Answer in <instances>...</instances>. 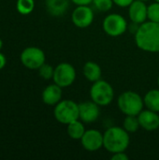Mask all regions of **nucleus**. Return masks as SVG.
<instances>
[{
	"label": "nucleus",
	"mask_w": 159,
	"mask_h": 160,
	"mask_svg": "<svg viewBox=\"0 0 159 160\" xmlns=\"http://www.w3.org/2000/svg\"><path fill=\"white\" fill-rule=\"evenodd\" d=\"M135 40L137 46L151 52H159V22H143L136 32Z\"/></svg>",
	"instance_id": "f257e3e1"
},
{
	"label": "nucleus",
	"mask_w": 159,
	"mask_h": 160,
	"mask_svg": "<svg viewBox=\"0 0 159 160\" xmlns=\"http://www.w3.org/2000/svg\"><path fill=\"white\" fill-rule=\"evenodd\" d=\"M129 145V136L126 129L112 127L106 130L103 135V146L111 153L125 152Z\"/></svg>",
	"instance_id": "f03ea898"
},
{
	"label": "nucleus",
	"mask_w": 159,
	"mask_h": 160,
	"mask_svg": "<svg viewBox=\"0 0 159 160\" xmlns=\"http://www.w3.org/2000/svg\"><path fill=\"white\" fill-rule=\"evenodd\" d=\"M118 107L126 115H139L143 108L141 96L133 91L124 92L118 98Z\"/></svg>",
	"instance_id": "7ed1b4c3"
},
{
	"label": "nucleus",
	"mask_w": 159,
	"mask_h": 160,
	"mask_svg": "<svg viewBox=\"0 0 159 160\" xmlns=\"http://www.w3.org/2000/svg\"><path fill=\"white\" fill-rule=\"evenodd\" d=\"M53 114L55 119L64 125L79 119V105L73 100H63L56 104Z\"/></svg>",
	"instance_id": "20e7f679"
},
{
	"label": "nucleus",
	"mask_w": 159,
	"mask_h": 160,
	"mask_svg": "<svg viewBox=\"0 0 159 160\" xmlns=\"http://www.w3.org/2000/svg\"><path fill=\"white\" fill-rule=\"evenodd\" d=\"M90 96L94 102L99 106H106L110 104L114 97L112 85L105 82L98 80L94 82L90 90Z\"/></svg>",
	"instance_id": "39448f33"
},
{
	"label": "nucleus",
	"mask_w": 159,
	"mask_h": 160,
	"mask_svg": "<svg viewBox=\"0 0 159 160\" xmlns=\"http://www.w3.org/2000/svg\"><path fill=\"white\" fill-rule=\"evenodd\" d=\"M20 59L25 68L38 69L45 63V53L37 47H27L22 52Z\"/></svg>",
	"instance_id": "423d86ee"
},
{
	"label": "nucleus",
	"mask_w": 159,
	"mask_h": 160,
	"mask_svg": "<svg viewBox=\"0 0 159 160\" xmlns=\"http://www.w3.org/2000/svg\"><path fill=\"white\" fill-rule=\"evenodd\" d=\"M76 78V71L74 68L68 63H61L55 68L53 72V82L60 87H67L71 85Z\"/></svg>",
	"instance_id": "0eeeda50"
},
{
	"label": "nucleus",
	"mask_w": 159,
	"mask_h": 160,
	"mask_svg": "<svg viewBox=\"0 0 159 160\" xmlns=\"http://www.w3.org/2000/svg\"><path fill=\"white\" fill-rule=\"evenodd\" d=\"M103 29L109 36L118 37L127 30V23L125 18L119 14H110L103 21Z\"/></svg>",
	"instance_id": "6e6552de"
},
{
	"label": "nucleus",
	"mask_w": 159,
	"mask_h": 160,
	"mask_svg": "<svg viewBox=\"0 0 159 160\" xmlns=\"http://www.w3.org/2000/svg\"><path fill=\"white\" fill-rule=\"evenodd\" d=\"M94 20V12L88 6H79L72 12V22L80 28L91 25Z\"/></svg>",
	"instance_id": "1a4fd4ad"
},
{
	"label": "nucleus",
	"mask_w": 159,
	"mask_h": 160,
	"mask_svg": "<svg viewBox=\"0 0 159 160\" xmlns=\"http://www.w3.org/2000/svg\"><path fill=\"white\" fill-rule=\"evenodd\" d=\"M81 142L86 150L97 151L103 146V135L96 129H90L84 132Z\"/></svg>",
	"instance_id": "9d476101"
},
{
	"label": "nucleus",
	"mask_w": 159,
	"mask_h": 160,
	"mask_svg": "<svg viewBox=\"0 0 159 160\" xmlns=\"http://www.w3.org/2000/svg\"><path fill=\"white\" fill-rule=\"evenodd\" d=\"M99 105L96 102H83L79 104V118L84 123L95 122L99 116Z\"/></svg>",
	"instance_id": "9b49d317"
},
{
	"label": "nucleus",
	"mask_w": 159,
	"mask_h": 160,
	"mask_svg": "<svg viewBox=\"0 0 159 160\" xmlns=\"http://www.w3.org/2000/svg\"><path fill=\"white\" fill-rule=\"evenodd\" d=\"M138 119L140 126L147 131H154L159 128V116L156 112L151 110L142 111L138 115Z\"/></svg>",
	"instance_id": "f8f14e48"
},
{
	"label": "nucleus",
	"mask_w": 159,
	"mask_h": 160,
	"mask_svg": "<svg viewBox=\"0 0 159 160\" xmlns=\"http://www.w3.org/2000/svg\"><path fill=\"white\" fill-rule=\"evenodd\" d=\"M130 20L135 23H143L147 17V7L142 0H134L128 10Z\"/></svg>",
	"instance_id": "ddd939ff"
},
{
	"label": "nucleus",
	"mask_w": 159,
	"mask_h": 160,
	"mask_svg": "<svg viewBox=\"0 0 159 160\" xmlns=\"http://www.w3.org/2000/svg\"><path fill=\"white\" fill-rule=\"evenodd\" d=\"M62 98V87L54 84L48 85L42 92V100L47 105H56Z\"/></svg>",
	"instance_id": "4468645a"
},
{
	"label": "nucleus",
	"mask_w": 159,
	"mask_h": 160,
	"mask_svg": "<svg viewBox=\"0 0 159 160\" xmlns=\"http://www.w3.org/2000/svg\"><path fill=\"white\" fill-rule=\"evenodd\" d=\"M68 0H46L48 11L53 16L64 14L68 8Z\"/></svg>",
	"instance_id": "2eb2a0df"
},
{
	"label": "nucleus",
	"mask_w": 159,
	"mask_h": 160,
	"mask_svg": "<svg viewBox=\"0 0 159 160\" xmlns=\"http://www.w3.org/2000/svg\"><path fill=\"white\" fill-rule=\"evenodd\" d=\"M83 75L90 82H97L100 80L101 77V68L95 62H87L83 66Z\"/></svg>",
	"instance_id": "dca6fc26"
},
{
	"label": "nucleus",
	"mask_w": 159,
	"mask_h": 160,
	"mask_svg": "<svg viewBox=\"0 0 159 160\" xmlns=\"http://www.w3.org/2000/svg\"><path fill=\"white\" fill-rule=\"evenodd\" d=\"M143 101L148 110H151L156 112H159V90L154 89L149 91L145 95Z\"/></svg>",
	"instance_id": "f3484780"
},
{
	"label": "nucleus",
	"mask_w": 159,
	"mask_h": 160,
	"mask_svg": "<svg viewBox=\"0 0 159 160\" xmlns=\"http://www.w3.org/2000/svg\"><path fill=\"white\" fill-rule=\"evenodd\" d=\"M85 132L82 123L75 120L67 125V134L73 140H81Z\"/></svg>",
	"instance_id": "a211bd4d"
},
{
	"label": "nucleus",
	"mask_w": 159,
	"mask_h": 160,
	"mask_svg": "<svg viewBox=\"0 0 159 160\" xmlns=\"http://www.w3.org/2000/svg\"><path fill=\"white\" fill-rule=\"evenodd\" d=\"M35 8V1L34 0H17L16 8L17 11L22 15H28L30 14Z\"/></svg>",
	"instance_id": "6ab92c4d"
},
{
	"label": "nucleus",
	"mask_w": 159,
	"mask_h": 160,
	"mask_svg": "<svg viewBox=\"0 0 159 160\" xmlns=\"http://www.w3.org/2000/svg\"><path fill=\"white\" fill-rule=\"evenodd\" d=\"M139 127H140V122L135 115H127L124 121V128L128 133L136 132L139 129Z\"/></svg>",
	"instance_id": "aec40b11"
},
{
	"label": "nucleus",
	"mask_w": 159,
	"mask_h": 160,
	"mask_svg": "<svg viewBox=\"0 0 159 160\" xmlns=\"http://www.w3.org/2000/svg\"><path fill=\"white\" fill-rule=\"evenodd\" d=\"M147 17L152 22H159V3L151 4L149 7H147Z\"/></svg>",
	"instance_id": "412c9836"
},
{
	"label": "nucleus",
	"mask_w": 159,
	"mask_h": 160,
	"mask_svg": "<svg viewBox=\"0 0 159 160\" xmlns=\"http://www.w3.org/2000/svg\"><path fill=\"white\" fill-rule=\"evenodd\" d=\"M95 6V8L101 11V12H105L110 10L112 8V4L113 1L112 0H93L92 2Z\"/></svg>",
	"instance_id": "4be33fe9"
},
{
	"label": "nucleus",
	"mask_w": 159,
	"mask_h": 160,
	"mask_svg": "<svg viewBox=\"0 0 159 160\" xmlns=\"http://www.w3.org/2000/svg\"><path fill=\"white\" fill-rule=\"evenodd\" d=\"M53 72H54V69L52 68V67L45 63L38 68V73L40 77H42L45 80L52 79L53 77Z\"/></svg>",
	"instance_id": "5701e85b"
},
{
	"label": "nucleus",
	"mask_w": 159,
	"mask_h": 160,
	"mask_svg": "<svg viewBox=\"0 0 159 160\" xmlns=\"http://www.w3.org/2000/svg\"><path fill=\"white\" fill-rule=\"evenodd\" d=\"M114 4H116L117 6L119 7H122V8H125V7H128L131 5V3L134 1V0H112Z\"/></svg>",
	"instance_id": "b1692460"
},
{
	"label": "nucleus",
	"mask_w": 159,
	"mask_h": 160,
	"mask_svg": "<svg viewBox=\"0 0 159 160\" xmlns=\"http://www.w3.org/2000/svg\"><path fill=\"white\" fill-rule=\"evenodd\" d=\"M112 160H127L128 157L124 153V152H119V153H115L112 157Z\"/></svg>",
	"instance_id": "393cba45"
},
{
	"label": "nucleus",
	"mask_w": 159,
	"mask_h": 160,
	"mask_svg": "<svg viewBox=\"0 0 159 160\" xmlns=\"http://www.w3.org/2000/svg\"><path fill=\"white\" fill-rule=\"evenodd\" d=\"M71 1L78 6H88L90 3L93 2V0H71Z\"/></svg>",
	"instance_id": "a878e982"
},
{
	"label": "nucleus",
	"mask_w": 159,
	"mask_h": 160,
	"mask_svg": "<svg viewBox=\"0 0 159 160\" xmlns=\"http://www.w3.org/2000/svg\"><path fill=\"white\" fill-rule=\"evenodd\" d=\"M6 63H7V60H6V57L3 53L0 52V70L3 69L6 66Z\"/></svg>",
	"instance_id": "bb28decb"
},
{
	"label": "nucleus",
	"mask_w": 159,
	"mask_h": 160,
	"mask_svg": "<svg viewBox=\"0 0 159 160\" xmlns=\"http://www.w3.org/2000/svg\"><path fill=\"white\" fill-rule=\"evenodd\" d=\"M2 47H3V41H2V39L0 38V51H1V49H2Z\"/></svg>",
	"instance_id": "cd10ccee"
},
{
	"label": "nucleus",
	"mask_w": 159,
	"mask_h": 160,
	"mask_svg": "<svg viewBox=\"0 0 159 160\" xmlns=\"http://www.w3.org/2000/svg\"><path fill=\"white\" fill-rule=\"evenodd\" d=\"M142 1H143V2H144V1H149V0H142Z\"/></svg>",
	"instance_id": "c85d7f7f"
},
{
	"label": "nucleus",
	"mask_w": 159,
	"mask_h": 160,
	"mask_svg": "<svg viewBox=\"0 0 159 160\" xmlns=\"http://www.w3.org/2000/svg\"><path fill=\"white\" fill-rule=\"evenodd\" d=\"M156 1H157V2H158V3H159V0H156Z\"/></svg>",
	"instance_id": "c756f323"
},
{
	"label": "nucleus",
	"mask_w": 159,
	"mask_h": 160,
	"mask_svg": "<svg viewBox=\"0 0 159 160\" xmlns=\"http://www.w3.org/2000/svg\"><path fill=\"white\" fill-rule=\"evenodd\" d=\"M158 85H159V77H158Z\"/></svg>",
	"instance_id": "7c9ffc66"
}]
</instances>
